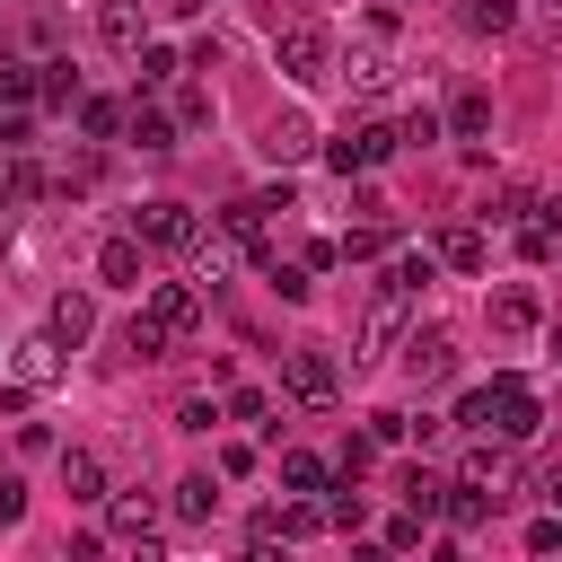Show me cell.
Here are the masks:
<instances>
[{"label": "cell", "instance_id": "c3c4849f", "mask_svg": "<svg viewBox=\"0 0 562 562\" xmlns=\"http://www.w3.org/2000/svg\"><path fill=\"white\" fill-rule=\"evenodd\" d=\"M544 492H553V509H562V474H553V483H544Z\"/></svg>", "mask_w": 562, "mask_h": 562}, {"label": "cell", "instance_id": "603a6c76", "mask_svg": "<svg viewBox=\"0 0 562 562\" xmlns=\"http://www.w3.org/2000/svg\"><path fill=\"white\" fill-rule=\"evenodd\" d=\"M386 237H395V220H351L334 246H342V263H378V255H386Z\"/></svg>", "mask_w": 562, "mask_h": 562}, {"label": "cell", "instance_id": "b9f144b4", "mask_svg": "<svg viewBox=\"0 0 562 562\" xmlns=\"http://www.w3.org/2000/svg\"><path fill=\"white\" fill-rule=\"evenodd\" d=\"M246 544L272 553V544H281V509H255V518H246Z\"/></svg>", "mask_w": 562, "mask_h": 562}, {"label": "cell", "instance_id": "ac0fdd59", "mask_svg": "<svg viewBox=\"0 0 562 562\" xmlns=\"http://www.w3.org/2000/svg\"><path fill=\"white\" fill-rule=\"evenodd\" d=\"M439 123H448V132H457V140H483V132H492V88H457V97H448V114H439Z\"/></svg>", "mask_w": 562, "mask_h": 562}, {"label": "cell", "instance_id": "8fae6325", "mask_svg": "<svg viewBox=\"0 0 562 562\" xmlns=\"http://www.w3.org/2000/svg\"><path fill=\"white\" fill-rule=\"evenodd\" d=\"M149 316H158V325L184 342V334L202 325V290H193V281H149Z\"/></svg>", "mask_w": 562, "mask_h": 562}, {"label": "cell", "instance_id": "d6986e66", "mask_svg": "<svg viewBox=\"0 0 562 562\" xmlns=\"http://www.w3.org/2000/svg\"><path fill=\"white\" fill-rule=\"evenodd\" d=\"M457 483H483V492H501V483H509V439H492V430H483V439L465 448V474H457Z\"/></svg>", "mask_w": 562, "mask_h": 562}, {"label": "cell", "instance_id": "484cf974", "mask_svg": "<svg viewBox=\"0 0 562 562\" xmlns=\"http://www.w3.org/2000/svg\"><path fill=\"white\" fill-rule=\"evenodd\" d=\"M167 342H176V334H167V325H158L149 307H140L132 325H123V360H167Z\"/></svg>", "mask_w": 562, "mask_h": 562}, {"label": "cell", "instance_id": "30bf717a", "mask_svg": "<svg viewBox=\"0 0 562 562\" xmlns=\"http://www.w3.org/2000/svg\"><path fill=\"white\" fill-rule=\"evenodd\" d=\"M97 281H105V290H140V281H149V246H140L132 228L105 237V246H97Z\"/></svg>", "mask_w": 562, "mask_h": 562}, {"label": "cell", "instance_id": "44dd1931", "mask_svg": "<svg viewBox=\"0 0 562 562\" xmlns=\"http://www.w3.org/2000/svg\"><path fill=\"white\" fill-rule=\"evenodd\" d=\"M448 272H483V228L474 220H457V228H439V246H430Z\"/></svg>", "mask_w": 562, "mask_h": 562}, {"label": "cell", "instance_id": "60d3db41", "mask_svg": "<svg viewBox=\"0 0 562 562\" xmlns=\"http://www.w3.org/2000/svg\"><path fill=\"white\" fill-rule=\"evenodd\" d=\"M457 422H465V430H492V395L465 386V395H457Z\"/></svg>", "mask_w": 562, "mask_h": 562}, {"label": "cell", "instance_id": "cb8c5ba5", "mask_svg": "<svg viewBox=\"0 0 562 562\" xmlns=\"http://www.w3.org/2000/svg\"><path fill=\"white\" fill-rule=\"evenodd\" d=\"M395 501H404V509H422V518H439V501H448V483H439L430 465H404V474H395Z\"/></svg>", "mask_w": 562, "mask_h": 562}, {"label": "cell", "instance_id": "6da1fadb", "mask_svg": "<svg viewBox=\"0 0 562 562\" xmlns=\"http://www.w3.org/2000/svg\"><path fill=\"white\" fill-rule=\"evenodd\" d=\"M334 79H342L351 97H386V88H395V26H386V18H369V26L334 53Z\"/></svg>", "mask_w": 562, "mask_h": 562}, {"label": "cell", "instance_id": "8d00e7d4", "mask_svg": "<svg viewBox=\"0 0 562 562\" xmlns=\"http://www.w3.org/2000/svg\"><path fill=\"white\" fill-rule=\"evenodd\" d=\"M369 465H378V430H360V439H342V457H334V474H351V483H360Z\"/></svg>", "mask_w": 562, "mask_h": 562}, {"label": "cell", "instance_id": "f1b7e54d", "mask_svg": "<svg viewBox=\"0 0 562 562\" xmlns=\"http://www.w3.org/2000/svg\"><path fill=\"white\" fill-rule=\"evenodd\" d=\"M307 536H325V501H316V492L281 501V544H307Z\"/></svg>", "mask_w": 562, "mask_h": 562}, {"label": "cell", "instance_id": "f907efd6", "mask_svg": "<svg viewBox=\"0 0 562 562\" xmlns=\"http://www.w3.org/2000/svg\"><path fill=\"white\" fill-rule=\"evenodd\" d=\"M0 202H9V184H0Z\"/></svg>", "mask_w": 562, "mask_h": 562}, {"label": "cell", "instance_id": "d590c367", "mask_svg": "<svg viewBox=\"0 0 562 562\" xmlns=\"http://www.w3.org/2000/svg\"><path fill=\"white\" fill-rule=\"evenodd\" d=\"M0 184H9V202H35V193H44L53 176H44L35 158H9V176H0Z\"/></svg>", "mask_w": 562, "mask_h": 562}, {"label": "cell", "instance_id": "52a82bcc", "mask_svg": "<svg viewBox=\"0 0 562 562\" xmlns=\"http://www.w3.org/2000/svg\"><path fill=\"white\" fill-rule=\"evenodd\" d=\"M61 351H70V342H61L53 325H44V334H26V342H18V360H9V378H18V386H35V395H44V386H61V369H70Z\"/></svg>", "mask_w": 562, "mask_h": 562}, {"label": "cell", "instance_id": "277c9868", "mask_svg": "<svg viewBox=\"0 0 562 562\" xmlns=\"http://www.w3.org/2000/svg\"><path fill=\"white\" fill-rule=\"evenodd\" d=\"M132 237L158 246V255H193L211 228H202V211H184V202H140V211H132Z\"/></svg>", "mask_w": 562, "mask_h": 562}, {"label": "cell", "instance_id": "74e56055", "mask_svg": "<svg viewBox=\"0 0 562 562\" xmlns=\"http://www.w3.org/2000/svg\"><path fill=\"white\" fill-rule=\"evenodd\" d=\"M97 176H105V158H97V149H79V158H70V167H61V193H88V184H97Z\"/></svg>", "mask_w": 562, "mask_h": 562}, {"label": "cell", "instance_id": "5b68a950", "mask_svg": "<svg viewBox=\"0 0 562 562\" xmlns=\"http://www.w3.org/2000/svg\"><path fill=\"white\" fill-rule=\"evenodd\" d=\"M483 395H492V439H509V448H518V439H536V430H544V404H536V386H527V378H492Z\"/></svg>", "mask_w": 562, "mask_h": 562}, {"label": "cell", "instance_id": "ba28073f", "mask_svg": "<svg viewBox=\"0 0 562 562\" xmlns=\"http://www.w3.org/2000/svg\"><path fill=\"white\" fill-rule=\"evenodd\" d=\"M123 132H132V140H140L149 158H167V149L184 140V123H176V105H158V97H140V88H132V114H123Z\"/></svg>", "mask_w": 562, "mask_h": 562}, {"label": "cell", "instance_id": "7dc6e473", "mask_svg": "<svg viewBox=\"0 0 562 562\" xmlns=\"http://www.w3.org/2000/svg\"><path fill=\"white\" fill-rule=\"evenodd\" d=\"M18 518H26V483H18V474H0V527H18Z\"/></svg>", "mask_w": 562, "mask_h": 562}, {"label": "cell", "instance_id": "7c38bea8", "mask_svg": "<svg viewBox=\"0 0 562 562\" xmlns=\"http://www.w3.org/2000/svg\"><path fill=\"white\" fill-rule=\"evenodd\" d=\"M404 307H413V299L378 281V299H369V316H360V360H378V351H386V342L404 334Z\"/></svg>", "mask_w": 562, "mask_h": 562}, {"label": "cell", "instance_id": "d4e9b609", "mask_svg": "<svg viewBox=\"0 0 562 562\" xmlns=\"http://www.w3.org/2000/svg\"><path fill=\"white\" fill-rule=\"evenodd\" d=\"M176 79H184V53H167V44H140V79H132V88H140V97H158V88H176Z\"/></svg>", "mask_w": 562, "mask_h": 562}, {"label": "cell", "instance_id": "9c48e42d", "mask_svg": "<svg viewBox=\"0 0 562 562\" xmlns=\"http://www.w3.org/2000/svg\"><path fill=\"white\" fill-rule=\"evenodd\" d=\"M404 378H413V386H448V378H457V342H448L439 325H430V334H404Z\"/></svg>", "mask_w": 562, "mask_h": 562}, {"label": "cell", "instance_id": "7bdbcfd3", "mask_svg": "<svg viewBox=\"0 0 562 562\" xmlns=\"http://www.w3.org/2000/svg\"><path fill=\"white\" fill-rule=\"evenodd\" d=\"M527 220H536V228L562 246V193H536V202H527Z\"/></svg>", "mask_w": 562, "mask_h": 562}, {"label": "cell", "instance_id": "d6a6232c", "mask_svg": "<svg viewBox=\"0 0 562 562\" xmlns=\"http://www.w3.org/2000/svg\"><path fill=\"white\" fill-rule=\"evenodd\" d=\"M430 272H439V255H395V263H386V290L422 299V290H430Z\"/></svg>", "mask_w": 562, "mask_h": 562}, {"label": "cell", "instance_id": "2e32d148", "mask_svg": "<svg viewBox=\"0 0 562 562\" xmlns=\"http://www.w3.org/2000/svg\"><path fill=\"white\" fill-rule=\"evenodd\" d=\"M97 35H105L114 53H140V44H149V26H140V0H97Z\"/></svg>", "mask_w": 562, "mask_h": 562}, {"label": "cell", "instance_id": "ee69618b", "mask_svg": "<svg viewBox=\"0 0 562 562\" xmlns=\"http://www.w3.org/2000/svg\"><path fill=\"white\" fill-rule=\"evenodd\" d=\"M527 553H562V509H544V518L527 527Z\"/></svg>", "mask_w": 562, "mask_h": 562}, {"label": "cell", "instance_id": "4316f807", "mask_svg": "<svg viewBox=\"0 0 562 562\" xmlns=\"http://www.w3.org/2000/svg\"><path fill=\"white\" fill-rule=\"evenodd\" d=\"M334 483V465L325 457H307V448H281V492H325Z\"/></svg>", "mask_w": 562, "mask_h": 562}, {"label": "cell", "instance_id": "7402d4cb", "mask_svg": "<svg viewBox=\"0 0 562 562\" xmlns=\"http://www.w3.org/2000/svg\"><path fill=\"white\" fill-rule=\"evenodd\" d=\"M44 325H53V334H61V342H70V351H79V342H88V334H97V307H88V290H61V299H53V316H44Z\"/></svg>", "mask_w": 562, "mask_h": 562}, {"label": "cell", "instance_id": "ffe728a7", "mask_svg": "<svg viewBox=\"0 0 562 562\" xmlns=\"http://www.w3.org/2000/svg\"><path fill=\"white\" fill-rule=\"evenodd\" d=\"M61 492L70 501H105V457L97 448H61Z\"/></svg>", "mask_w": 562, "mask_h": 562}, {"label": "cell", "instance_id": "681fc988", "mask_svg": "<svg viewBox=\"0 0 562 562\" xmlns=\"http://www.w3.org/2000/svg\"><path fill=\"white\" fill-rule=\"evenodd\" d=\"M544 9H553V18H562V0H544Z\"/></svg>", "mask_w": 562, "mask_h": 562}, {"label": "cell", "instance_id": "e0dca14e", "mask_svg": "<svg viewBox=\"0 0 562 562\" xmlns=\"http://www.w3.org/2000/svg\"><path fill=\"white\" fill-rule=\"evenodd\" d=\"M492 501H501V492H483V483H448V501H439V518H448L457 536H474V527H492Z\"/></svg>", "mask_w": 562, "mask_h": 562}, {"label": "cell", "instance_id": "f35d334b", "mask_svg": "<svg viewBox=\"0 0 562 562\" xmlns=\"http://www.w3.org/2000/svg\"><path fill=\"white\" fill-rule=\"evenodd\" d=\"M422 527H430L422 509H395V518H386V544H395V553H413V544H422Z\"/></svg>", "mask_w": 562, "mask_h": 562}, {"label": "cell", "instance_id": "8992f818", "mask_svg": "<svg viewBox=\"0 0 562 562\" xmlns=\"http://www.w3.org/2000/svg\"><path fill=\"white\" fill-rule=\"evenodd\" d=\"M105 536L149 562V553H158V501H149V492H105Z\"/></svg>", "mask_w": 562, "mask_h": 562}, {"label": "cell", "instance_id": "7a4b0ae2", "mask_svg": "<svg viewBox=\"0 0 562 562\" xmlns=\"http://www.w3.org/2000/svg\"><path fill=\"white\" fill-rule=\"evenodd\" d=\"M272 61H281V79H299V88L334 79V26H325V18H281V26H272Z\"/></svg>", "mask_w": 562, "mask_h": 562}, {"label": "cell", "instance_id": "ab89813d", "mask_svg": "<svg viewBox=\"0 0 562 562\" xmlns=\"http://www.w3.org/2000/svg\"><path fill=\"white\" fill-rule=\"evenodd\" d=\"M220 413H228V422H263V413H272V404H263V395H255V386H228V404H220Z\"/></svg>", "mask_w": 562, "mask_h": 562}, {"label": "cell", "instance_id": "4fadbf2b", "mask_svg": "<svg viewBox=\"0 0 562 562\" xmlns=\"http://www.w3.org/2000/svg\"><path fill=\"white\" fill-rule=\"evenodd\" d=\"M281 386H290L299 404H334V386H342V378H334V360H325V351L307 342V351H290V369H281Z\"/></svg>", "mask_w": 562, "mask_h": 562}, {"label": "cell", "instance_id": "1f68e13d", "mask_svg": "<svg viewBox=\"0 0 562 562\" xmlns=\"http://www.w3.org/2000/svg\"><path fill=\"white\" fill-rule=\"evenodd\" d=\"M123 114H132V105H114V97H79V132H88V140H114Z\"/></svg>", "mask_w": 562, "mask_h": 562}, {"label": "cell", "instance_id": "5bb4252c", "mask_svg": "<svg viewBox=\"0 0 562 562\" xmlns=\"http://www.w3.org/2000/svg\"><path fill=\"white\" fill-rule=\"evenodd\" d=\"M255 149H263V158H272V167H299V158H307V149H316V123H307V114H272V123H263V140H255Z\"/></svg>", "mask_w": 562, "mask_h": 562}, {"label": "cell", "instance_id": "4dcf8cb0", "mask_svg": "<svg viewBox=\"0 0 562 562\" xmlns=\"http://www.w3.org/2000/svg\"><path fill=\"white\" fill-rule=\"evenodd\" d=\"M0 105H44V70H26V61H0Z\"/></svg>", "mask_w": 562, "mask_h": 562}, {"label": "cell", "instance_id": "e575fe53", "mask_svg": "<svg viewBox=\"0 0 562 562\" xmlns=\"http://www.w3.org/2000/svg\"><path fill=\"white\" fill-rule=\"evenodd\" d=\"M44 105H61V114L79 105V70L70 61H44Z\"/></svg>", "mask_w": 562, "mask_h": 562}, {"label": "cell", "instance_id": "bcb514c9", "mask_svg": "<svg viewBox=\"0 0 562 562\" xmlns=\"http://www.w3.org/2000/svg\"><path fill=\"white\" fill-rule=\"evenodd\" d=\"M220 474H228V483H246V474H255V448H246V439H228V448H220Z\"/></svg>", "mask_w": 562, "mask_h": 562}, {"label": "cell", "instance_id": "836d02e7", "mask_svg": "<svg viewBox=\"0 0 562 562\" xmlns=\"http://www.w3.org/2000/svg\"><path fill=\"white\" fill-rule=\"evenodd\" d=\"M167 105H176V123H184V132H202V123H211V88H193V79H176V97H167Z\"/></svg>", "mask_w": 562, "mask_h": 562}, {"label": "cell", "instance_id": "f6af8a7d", "mask_svg": "<svg viewBox=\"0 0 562 562\" xmlns=\"http://www.w3.org/2000/svg\"><path fill=\"white\" fill-rule=\"evenodd\" d=\"M299 263H307V272H334V263H342V246H334V237H307V246H299Z\"/></svg>", "mask_w": 562, "mask_h": 562}, {"label": "cell", "instance_id": "9a60e30c", "mask_svg": "<svg viewBox=\"0 0 562 562\" xmlns=\"http://www.w3.org/2000/svg\"><path fill=\"white\" fill-rule=\"evenodd\" d=\"M536 325H544L536 290H518V281H509V290H492V334H501V342H527Z\"/></svg>", "mask_w": 562, "mask_h": 562}, {"label": "cell", "instance_id": "3957f363", "mask_svg": "<svg viewBox=\"0 0 562 562\" xmlns=\"http://www.w3.org/2000/svg\"><path fill=\"white\" fill-rule=\"evenodd\" d=\"M395 149H404L395 123H342V132L325 140V167H334V176H369V167H386Z\"/></svg>", "mask_w": 562, "mask_h": 562}, {"label": "cell", "instance_id": "f546056e", "mask_svg": "<svg viewBox=\"0 0 562 562\" xmlns=\"http://www.w3.org/2000/svg\"><path fill=\"white\" fill-rule=\"evenodd\" d=\"M457 18H465V35H509L518 26V0H465Z\"/></svg>", "mask_w": 562, "mask_h": 562}, {"label": "cell", "instance_id": "83f0119b", "mask_svg": "<svg viewBox=\"0 0 562 562\" xmlns=\"http://www.w3.org/2000/svg\"><path fill=\"white\" fill-rule=\"evenodd\" d=\"M167 509H176V518H184V527H202V518H211V509H220V492H211V474H184V483H176V492H167Z\"/></svg>", "mask_w": 562, "mask_h": 562}]
</instances>
